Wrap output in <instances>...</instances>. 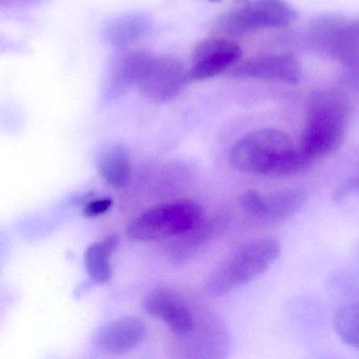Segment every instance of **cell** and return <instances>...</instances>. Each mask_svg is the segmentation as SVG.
I'll use <instances>...</instances> for the list:
<instances>
[{
  "label": "cell",
  "instance_id": "obj_23",
  "mask_svg": "<svg viewBox=\"0 0 359 359\" xmlns=\"http://www.w3.org/2000/svg\"><path fill=\"white\" fill-rule=\"evenodd\" d=\"M358 253H359V249H358Z\"/></svg>",
  "mask_w": 359,
  "mask_h": 359
},
{
  "label": "cell",
  "instance_id": "obj_18",
  "mask_svg": "<svg viewBox=\"0 0 359 359\" xmlns=\"http://www.w3.org/2000/svg\"><path fill=\"white\" fill-rule=\"evenodd\" d=\"M333 325L340 340L359 350V304L340 306L334 314Z\"/></svg>",
  "mask_w": 359,
  "mask_h": 359
},
{
  "label": "cell",
  "instance_id": "obj_2",
  "mask_svg": "<svg viewBox=\"0 0 359 359\" xmlns=\"http://www.w3.org/2000/svg\"><path fill=\"white\" fill-rule=\"evenodd\" d=\"M348 104L344 96L320 91L311 97L298 147L311 161L327 156L342 144L348 123Z\"/></svg>",
  "mask_w": 359,
  "mask_h": 359
},
{
  "label": "cell",
  "instance_id": "obj_3",
  "mask_svg": "<svg viewBox=\"0 0 359 359\" xmlns=\"http://www.w3.org/2000/svg\"><path fill=\"white\" fill-rule=\"evenodd\" d=\"M280 255V245L273 238L245 243L224 260L205 281L208 295L217 297L248 285L266 272Z\"/></svg>",
  "mask_w": 359,
  "mask_h": 359
},
{
  "label": "cell",
  "instance_id": "obj_6",
  "mask_svg": "<svg viewBox=\"0 0 359 359\" xmlns=\"http://www.w3.org/2000/svg\"><path fill=\"white\" fill-rule=\"evenodd\" d=\"M297 18L285 0H245L220 18L217 28L229 36L285 28Z\"/></svg>",
  "mask_w": 359,
  "mask_h": 359
},
{
  "label": "cell",
  "instance_id": "obj_20",
  "mask_svg": "<svg viewBox=\"0 0 359 359\" xmlns=\"http://www.w3.org/2000/svg\"><path fill=\"white\" fill-rule=\"evenodd\" d=\"M112 198L104 197V198H98L95 201H89L87 205L83 207V215L86 217L93 218L108 212L112 208Z\"/></svg>",
  "mask_w": 359,
  "mask_h": 359
},
{
  "label": "cell",
  "instance_id": "obj_9",
  "mask_svg": "<svg viewBox=\"0 0 359 359\" xmlns=\"http://www.w3.org/2000/svg\"><path fill=\"white\" fill-rule=\"evenodd\" d=\"M241 58V49L224 37H212L199 43L193 52L191 79L207 81L234 68Z\"/></svg>",
  "mask_w": 359,
  "mask_h": 359
},
{
  "label": "cell",
  "instance_id": "obj_14",
  "mask_svg": "<svg viewBox=\"0 0 359 359\" xmlns=\"http://www.w3.org/2000/svg\"><path fill=\"white\" fill-rule=\"evenodd\" d=\"M98 172L107 184L125 188L131 180V161L127 149L121 144H110L98 157Z\"/></svg>",
  "mask_w": 359,
  "mask_h": 359
},
{
  "label": "cell",
  "instance_id": "obj_19",
  "mask_svg": "<svg viewBox=\"0 0 359 359\" xmlns=\"http://www.w3.org/2000/svg\"><path fill=\"white\" fill-rule=\"evenodd\" d=\"M353 195H359V174L346 178L336 188L333 194V201L337 205H341L344 201Z\"/></svg>",
  "mask_w": 359,
  "mask_h": 359
},
{
  "label": "cell",
  "instance_id": "obj_1",
  "mask_svg": "<svg viewBox=\"0 0 359 359\" xmlns=\"http://www.w3.org/2000/svg\"><path fill=\"white\" fill-rule=\"evenodd\" d=\"M233 169L260 176L302 173L313 163L291 138L276 129L251 132L235 142L229 154Z\"/></svg>",
  "mask_w": 359,
  "mask_h": 359
},
{
  "label": "cell",
  "instance_id": "obj_22",
  "mask_svg": "<svg viewBox=\"0 0 359 359\" xmlns=\"http://www.w3.org/2000/svg\"><path fill=\"white\" fill-rule=\"evenodd\" d=\"M212 1H216V0H212Z\"/></svg>",
  "mask_w": 359,
  "mask_h": 359
},
{
  "label": "cell",
  "instance_id": "obj_16",
  "mask_svg": "<svg viewBox=\"0 0 359 359\" xmlns=\"http://www.w3.org/2000/svg\"><path fill=\"white\" fill-rule=\"evenodd\" d=\"M148 18L140 14H130L117 18L107 28V41L116 48H126L133 45L144 36L150 29Z\"/></svg>",
  "mask_w": 359,
  "mask_h": 359
},
{
  "label": "cell",
  "instance_id": "obj_7",
  "mask_svg": "<svg viewBox=\"0 0 359 359\" xmlns=\"http://www.w3.org/2000/svg\"><path fill=\"white\" fill-rule=\"evenodd\" d=\"M188 79L184 65L176 58L144 53L135 87L148 100L163 104L173 100Z\"/></svg>",
  "mask_w": 359,
  "mask_h": 359
},
{
  "label": "cell",
  "instance_id": "obj_5",
  "mask_svg": "<svg viewBox=\"0 0 359 359\" xmlns=\"http://www.w3.org/2000/svg\"><path fill=\"white\" fill-rule=\"evenodd\" d=\"M306 39L313 51L346 66L359 58V18L318 16L309 25Z\"/></svg>",
  "mask_w": 359,
  "mask_h": 359
},
{
  "label": "cell",
  "instance_id": "obj_10",
  "mask_svg": "<svg viewBox=\"0 0 359 359\" xmlns=\"http://www.w3.org/2000/svg\"><path fill=\"white\" fill-rule=\"evenodd\" d=\"M233 75L237 79L295 85L302 77V69L291 54H262L237 64Z\"/></svg>",
  "mask_w": 359,
  "mask_h": 359
},
{
  "label": "cell",
  "instance_id": "obj_17",
  "mask_svg": "<svg viewBox=\"0 0 359 359\" xmlns=\"http://www.w3.org/2000/svg\"><path fill=\"white\" fill-rule=\"evenodd\" d=\"M142 56L144 52H133L118 60L107 85V97H117L130 88L135 87Z\"/></svg>",
  "mask_w": 359,
  "mask_h": 359
},
{
  "label": "cell",
  "instance_id": "obj_12",
  "mask_svg": "<svg viewBox=\"0 0 359 359\" xmlns=\"http://www.w3.org/2000/svg\"><path fill=\"white\" fill-rule=\"evenodd\" d=\"M146 334L144 321L137 317H121L100 327L94 344L100 352L106 354H123L136 348Z\"/></svg>",
  "mask_w": 359,
  "mask_h": 359
},
{
  "label": "cell",
  "instance_id": "obj_15",
  "mask_svg": "<svg viewBox=\"0 0 359 359\" xmlns=\"http://www.w3.org/2000/svg\"><path fill=\"white\" fill-rule=\"evenodd\" d=\"M119 237L109 235L102 241L92 243L86 251L85 262L88 275L92 281L98 285L109 283L113 276L111 257L116 251Z\"/></svg>",
  "mask_w": 359,
  "mask_h": 359
},
{
  "label": "cell",
  "instance_id": "obj_13",
  "mask_svg": "<svg viewBox=\"0 0 359 359\" xmlns=\"http://www.w3.org/2000/svg\"><path fill=\"white\" fill-rule=\"evenodd\" d=\"M226 214L218 213L205 218L192 230L180 235V238L172 245L170 259L176 266L184 264L193 257L201 247L228 226Z\"/></svg>",
  "mask_w": 359,
  "mask_h": 359
},
{
  "label": "cell",
  "instance_id": "obj_8",
  "mask_svg": "<svg viewBox=\"0 0 359 359\" xmlns=\"http://www.w3.org/2000/svg\"><path fill=\"white\" fill-rule=\"evenodd\" d=\"M306 193L300 190H283L262 193L245 191L239 197L243 211L264 222H278L295 215L306 205Z\"/></svg>",
  "mask_w": 359,
  "mask_h": 359
},
{
  "label": "cell",
  "instance_id": "obj_11",
  "mask_svg": "<svg viewBox=\"0 0 359 359\" xmlns=\"http://www.w3.org/2000/svg\"><path fill=\"white\" fill-rule=\"evenodd\" d=\"M144 311L155 318L161 319L178 335H188L194 329V318L184 297L168 287L151 291L144 299Z\"/></svg>",
  "mask_w": 359,
  "mask_h": 359
},
{
  "label": "cell",
  "instance_id": "obj_4",
  "mask_svg": "<svg viewBox=\"0 0 359 359\" xmlns=\"http://www.w3.org/2000/svg\"><path fill=\"white\" fill-rule=\"evenodd\" d=\"M205 219V211L192 201L156 205L130 222L126 233L132 241H156L180 236Z\"/></svg>",
  "mask_w": 359,
  "mask_h": 359
},
{
  "label": "cell",
  "instance_id": "obj_21",
  "mask_svg": "<svg viewBox=\"0 0 359 359\" xmlns=\"http://www.w3.org/2000/svg\"><path fill=\"white\" fill-rule=\"evenodd\" d=\"M342 79L348 88L359 92V58L344 66Z\"/></svg>",
  "mask_w": 359,
  "mask_h": 359
}]
</instances>
